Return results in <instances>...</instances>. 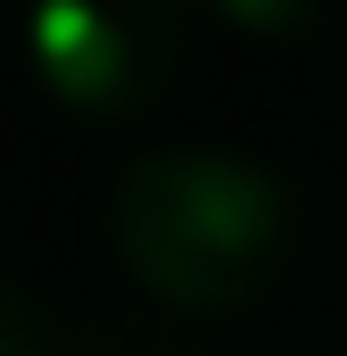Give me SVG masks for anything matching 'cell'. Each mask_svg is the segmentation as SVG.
Returning a JSON list of instances; mask_svg holds the SVG:
<instances>
[{
	"mask_svg": "<svg viewBox=\"0 0 347 356\" xmlns=\"http://www.w3.org/2000/svg\"><path fill=\"white\" fill-rule=\"evenodd\" d=\"M108 241L141 290L190 315L264 298L289 249V199L240 149H149L108 191Z\"/></svg>",
	"mask_w": 347,
	"mask_h": 356,
	"instance_id": "6da1fadb",
	"label": "cell"
},
{
	"mask_svg": "<svg viewBox=\"0 0 347 356\" xmlns=\"http://www.w3.org/2000/svg\"><path fill=\"white\" fill-rule=\"evenodd\" d=\"M33 75L83 116H133L182 67V0H33Z\"/></svg>",
	"mask_w": 347,
	"mask_h": 356,
	"instance_id": "7a4b0ae2",
	"label": "cell"
},
{
	"mask_svg": "<svg viewBox=\"0 0 347 356\" xmlns=\"http://www.w3.org/2000/svg\"><path fill=\"white\" fill-rule=\"evenodd\" d=\"M240 33H264V42H298V33H314L323 25V8L331 0H215Z\"/></svg>",
	"mask_w": 347,
	"mask_h": 356,
	"instance_id": "3957f363",
	"label": "cell"
},
{
	"mask_svg": "<svg viewBox=\"0 0 347 356\" xmlns=\"http://www.w3.org/2000/svg\"><path fill=\"white\" fill-rule=\"evenodd\" d=\"M0 356H58V332H50L42 298H25L17 282H0Z\"/></svg>",
	"mask_w": 347,
	"mask_h": 356,
	"instance_id": "277c9868",
	"label": "cell"
}]
</instances>
